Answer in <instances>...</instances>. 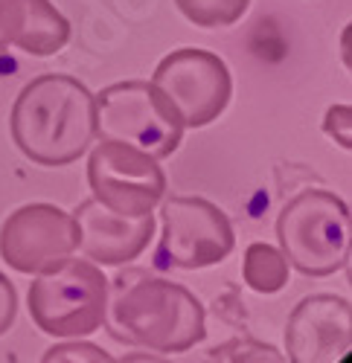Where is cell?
<instances>
[{
	"instance_id": "2",
	"label": "cell",
	"mask_w": 352,
	"mask_h": 363,
	"mask_svg": "<svg viewBox=\"0 0 352 363\" xmlns=\"http://www.w3.org/2000/svg\"><path fill=\"white\" fill-rule=\"evenodd\" d=\"M105 325L116 340L160 354H181L207 335V311L201 299L149 270H126L108 285Z\"/></svg>"
},
{
	"instance_id": "14",
	"label": "cell",
	"mask_w": 352,
	"mask_h": 363,
	"mask_svg": "<svg viewBox=\"0 0 352 363\" xmlns=\"http://www.w3.org/2000/svg\"><path fill=\"white\" fill-rule=\"evenodd\" d=\"M181 15L201 26V29H219L239 23L251 6V0H175Z\"/></svg>"
},
{
	"instance_id": "18",
	"label": "cell",
	"mask_w": 352,
	"mask_h": 363,
	"mask_svg": "<svg viewBox=\"0 0 352 363\" xmlns=\"http://www.w3.org/2000/svg\"><path fill=\"white\" fill-rule=\"evenodd\" d=\"M18 23H21V6H18V0H0V52H4L15 41Z\"/></svg>"
},
{
	"instance_id": "4",
	"label": "cell",
	"mask_w": 352,
	"mask_h": 363,
	"mask_svg": "<svg viewBox=\"0 0 352 363\" xmlns=\"http://www.w3.org/2000/svg\"><path fill=\"white\" fill-rule=\"evenodd\" d=\"M33 323L53 337H87L105 325L108 279L87 259H65L26 291Z\"/></svg>"
},
{
	"instance_id": "16",
	"label": "cell",
	"mask_w": 352,
	"mask_h": 363,
	"mask_svg": "<svg viewBox=\"0 0 352 363\" xmlns=\"http://www.w3.org/2000/svg\"><path fill=\"white\" fill-rule=\"evenodd\" d=\"M55 360H111V354H105L99 346L91 343H65V346H53L44 354V363H55Z\"/></svg>"
},
{
	"instance_id": "9",
	"label": "cell",
	"mask_w": 352,
	"mask_h": 363,
	"mask_svg": "<svg viewBox=\"0 0 352 363\" xmlns=\"http://www.w3.org/2000/svg\"><path fill=\"white\" fill-rule=\"evenodd\" d=\"M73 213L53 203H26L0 227V259L18 274H47L76 253Z\"/></svg>"
},
{
	"instance_id": "1",
	"label": "cell",
	"mask_w": 352,
	"mask_h": 363,
	"mask_svg": "<svg viewBox=\"0 0 352 363\" xmlns=\"http://www.w3.org/2000/svg\"><path fill=\"white\" fill-rule=\"evenodd\" d=\"M9 131L18 151L35 166H70L97 140L94 94L73 76L44 73L18 94Z\"/></svg>"
},
{
	"instance_id": "13",
	"label": "cell",
	"mask_w": 352,
	"mask_h": 363,
	"mask_svg": "<svg viewBox=\"0 0 352 363\" xmlns=\"http://www.w3.org/2000/svg\"><path fill=\"white\" fill-rule=\"evenodd\" d=\"M288 259L282 256V250L265 245V241H253L245 250L242 259V277L245 285L256 294H277L288 285Z\"/></svg>"
},
{
	"instance_id": "15",
	"label": "cell",
	"mask_w": 352,
	"mask_h": 363,
	"mask_svg": "<svg viewBox=\"0 0 352 363\" xmlns=\"http://www.w3.org/2000/svg\"><path fill=\"white\" fill-rule=\"evenodd\" d=\"M324 131L341 145V148H352V108L349 105H332L324 116Z\"/></svg>"
},
{
	"instance_id": "8",
	"label": "cell",
	"mask_w": 352,
	"mask_h": 363,
	"mask_svg": "<svg viewBox=\"0 0 352 363\" xmlns=\"http://www.w3.org/2000/svg\"><path fill=\"white\" fill-rule=\"evenodd\" d=\"M160 203L163 233L158 259L163 264L198 270L219 264L233 253V247H236L233 224L213 201L184 195Z\"/></svg>"
},
{
	"instance_id": "10",
	"label": "cell",
	"mask_w": 352,
	"mask_h": 363,
	"mask_svg": "<svg viewBox=\"0 0 352 363\" xmlns=\"http://www.w3.org/2000/svg\"><path fill=\"white\" fill-rule=\"evenodd\" d=\"M352 346V306L338 294L300 299L285 323V352L295 363H338Z\"/></svg>"
},
{
	"instance_id": "17",
	"label": "cell",
	"mask_w": 352,
	"mask_h": 363,
	"mask_svg": "<svg viewBox=\"0 0 352 363\" xmlns=\"http://www.w3.org/2000/svg\"><path fill=\"white\" fill-rule=\"evenodd\" d=\"M18 317V294H15V285L9 282L6 274H0V337L6 335L12 328Z\"/></svg>"
},
{
	"instance_id": "7",
	"label": "cell",
	"mask_w": 352,
	"mask_h": 363,
	"mask_svg": "<svg viewBox=\"0 0 352 363\" xmlns=\"http://www.w3.org/2000/svg\"><path fill=\"white\" fill-rule=\"evenodd\" d=\"M152 84L178 108L187 128L216 123L233 96L230 67L221 62V55L198 47H181L160 58Z\"/></svg>"
},
{
	"instance_id": "3",
	"label": "cell",
	"mask_w": 352,
	"mask_h": 363,
	"mask_svg": "<svg viewBox=\"0 0 352 363\" xmlns=\"http://www.w3.org/2000/svg\"><path fill=\"white\" fill-rule=\"evenodd\" d=\"M282 256L303 277H332L349 259L352 216L346 201L326 189H303L277 218Z\"/></svg>"
},
{
	"instance_id": "11",
	"label": "cell",
	"mask_w": 352,
	"mask_h": 363,
	"mask_svg": "<svg viewBox=\"0 0 352 363\" xmlns=\"http://www.w3.org/2000/svg\"><path fill=\"white\" fill-rule=\"evenodd\" d=\"M76 235L84 259H94L99 264H126L134 262L155 235V218L152 216H120L114 209L102 206L99 201L87 198L73 209Z\"/></svg>"
},
{
	"instance_id": "12",
	"label": "cell",
	"mask_w": 352,
	"mask_h": 363,
	"mask_svg": "<svg viewBox=\"0 0 352 363\" xmlns=\"http://www.w3.org/2000/svg\"><path fill=\"white\" fill-rule=\"evenodd\" d=\"M21 6V23L15 33V47H21L29 55H55L70 41V21L58 12L50 0H18Z\"/></svg>"
},
{
	"instance_id": "5",
	"label": "cell",
	"mask_w": 352,
	"mask_h": 363,
	"mask_svg": "<svg viewBox=\"0 0 352 363\" xmlns=\"http://www.w3.org/2000/svg\"><path fill=\"white\" fill-rule=\"evenodd\" d=\"M97 102V137L123 140L158 160L172 157L184 140V119L152 82H116L102 87Z\"/></svg>"
},
{
	"instance_id": "6",
	"label": "cell",
	"mask_w": 352,
	"mask_h": 363,
	"mask_svg": "<svg viewBox=\"0 0 352 363\" xmlns=\"http://www.w3.org/2000/svg\"><path fill=\"white\" fill-rule=\"evenodd\" d=\"M91 198L120 216H152L166 195V174L158 157L123 140H99L87 157Z\"/></svg>"
}]
</instances>
